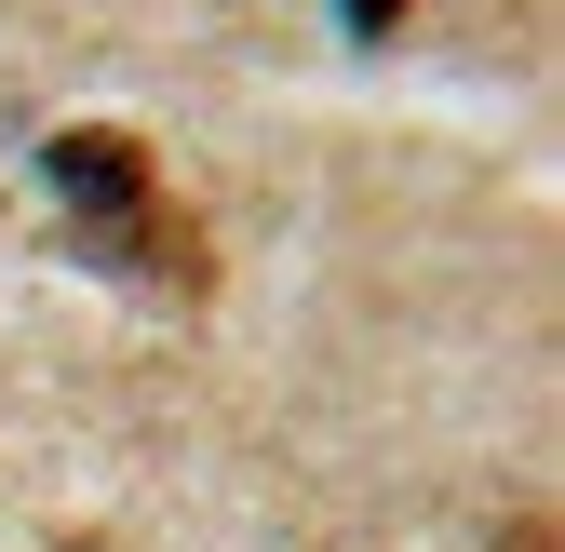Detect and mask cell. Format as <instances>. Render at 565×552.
Masks as SVG:
<instances>
[{"instance_id":"6da1fadb","label":"cell","mask_w":565,"mask_h":552,"mask_svg":"<svg viewBox=\"0 0 565 552\" xmlns=\"http://www.w3.org/2000/svg\"><path fill=\"white\" fill-rule=\"evenodd\" d=\"M41 189L67 202V230H82L108 269H162V284H202V243L175 230V202H162V176H149V149L135 135H54L41 149Z\"/></svg>"},{"instance_id":"7a4b0ae2","label":"cell","mask_w":565,"mask_h":552,"mask_svg":"<svg viewBox=\"0 0 565 552\" xmlns=\"http://www.w3.org/2000/svg\"><path fill=\"white\" fill-rule=\"evenodd\" d=\"M499 552H552V526H539V512H512V526H499Z\"/></svg>"},{"instance_id":"3957f363","label":"cell","mask_w":565,"mask_h":552,"mask_svg":"<svg viewBox=\"0 0 565 552\" xmlns=\"http://www.w3.org/2000/svg\"><path fill=\"white\" fill-rule=\"evenodd\" d=\"M391 14H404V0H350V28H391Z\"/></svg>"}]
</instances>
